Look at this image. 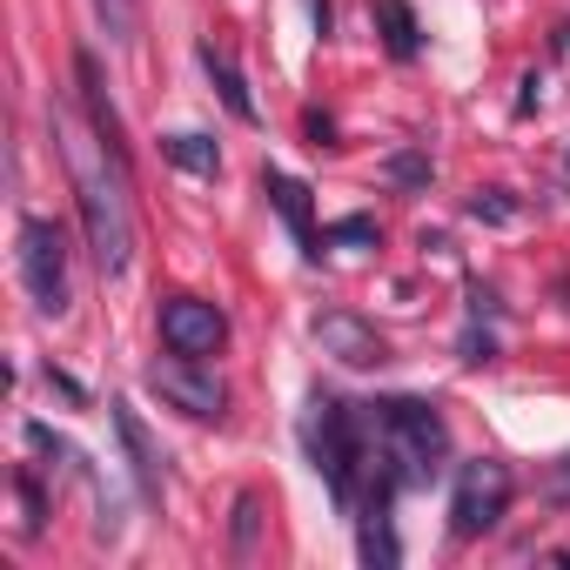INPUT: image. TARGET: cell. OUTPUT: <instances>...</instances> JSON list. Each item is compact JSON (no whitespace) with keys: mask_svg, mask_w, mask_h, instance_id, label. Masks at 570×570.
Masks as SVG:
<instances>
[{"mask_svg":"<svg viewBox=\"0 0 570 570\" xmlns=\"http://www.w3.org/2000/svg\"><path fill=\"white\" fill-rule=\"evenodd\" d=\"M370 410V430H376V450H383V470L410 490V483H430L450 456V423L436 416V403L423 396H376L363 403Z\"/></svg>","mask_w":570,"mask_h":570,"instance_id":"2","label":"cell"},{"mask_svg":"<svg viewBox=\"0 0 570 570\" xmlns=\"http://www.w3.org/2000/svg\"><path fill=\"white\" fill-rule=\"evenodd\" d=\"M255 530H262V503L255 497H235V557L255 550Z\"/></svg>","mask_w":570,"mask_h":570,"instance_id":"19","label":"cell"},{"mask_svg":"<svg viewBox=\"0 0 570 570\" xmlns=\"http://www.w3.org/2000/svg\"><path fill=\"white\" fill-rule=\"evenodd\" d=\"M161 155H168L181 175H222V148H215L208 135H195V128H181V135H161Z\"/></svg>","mask_w":570,"mask_h":570,"instance_id":"13","label":"cell"},{"mask_svg":"<svg viewBox=\"0 0 570 570\" xmlns=\"http://www.w3.org/2000/svg\"><path fill=\"white\" fill-rule=\"evenodd\" d=\"M55 141L68 155V181H75V202H81V228H88V248L101 262V275H121L128 255H135V202H128V155L108 148L95 135V121L81 128L68 108H55Z\"/></svg>","mask_w":570,"mask_h":570,"instance_id":"1","label":"cell"},{"mask_svg":"<svg viewBox=\"0 0 570 570\" xmlns=\"http://www.w3.org/2000/svg\"><path fill=\"white\" fill-rule=\"evenodd\" d=\"M148 390H155L161 403H175L181 416H195V423H222V416H228V390H222L215 376H202L188 356L155 363V370H148Z\"/></svg>","mask_w":570,"mask_h":570,"instance_id":"6","label":"cell"},{"mask_svg":"<svg viewBox=\"0 0 570 570\" xmlns=\"http://www.w3.org/2000/svg\"><path fill=\"white\" fill-rule=\"evenodd\" d=\"M510 517V470L476 456L456 470V497H450V530L456 537H490Z\"/></svg>","mask_w":570,"mask_h":570,"instance_id":"4","label":"cell"},{"mask_svg":"<svg viewBox=\"0 0 570 570\" xmlns=\"http://www.w3.org/2000/svg\"><path fill=\"white\" fill-rule=\"evenodd\" d=\"M14 490H21V510H28V517H21V530H28V537H41V530H48V497H41L35 470H14Z\"/></svg>","mask_w":570,"mask_h":570,"instance_id":"17","label":"cell"},{"mask_svg":"<svg viewBox=\"0 0 570 570\" xmlns=\"http://www.w3.org/2000/svg\"><path fill=\"white\" fill-rule=\"evenodd\" d=\"M108 410H115V430H121V443H128V463H135L141 497H161V450H155L141 410H135V403H108Z\"/></svg>","mask_w":570,"mask_h":570,"instance_id":"9","label":"cell"},{"mask_svg":"<svg viewBox=\"0 0 570 570\" xmlns=\"http://www.w3.org/2000/svg\"><path fill=\"white\" fill-rule=\"evenodd\" d=\"M95 14H101V28H108L115 48H135V35H141V0H95Z\"/></svg>","mask_w":570,"mask_h":570,"instance_id":"14","label":"cell"},{"mask_svg":"<svg viewBox=\"0 0 570 570\" xmlns=\"http://www.w3.org/2000/svg\"><path fill=\"white\" fill-rule=\"evenodd\" d=\"M161 343L175 356H188V363H208L228 343V316L215 303H202V296H168L161 303Z\"/></svg>","mask_w":570,"mask_h":570,"instance_id":"5","label":"cell"},{"mask_svg":"<svg viewBox=\"0 0 570 570\" xmlns=\"http://www.w3.org/2000/svg\"><path fill=\"white\" fill-rule=\"evenodd\" d=\"M48 383H55V390H61V396H68V403H88V390H81V383H75V376H61V370H48Z\"/></svg>","mask_w":570,"mask_h":570,"instance_id":"22","label":"cell"},{"mask_svg":"<svg viewBox=\"0 0 570 570\" xmlns=\"http://www.w3.org/2000/svg\"><path fill=\"white\" fill-rule=\"evenodd\" d=\"M262 188H268V208L289 222V235H296V248H303V262H316L323 255V235H316V208H309V181H296V175H282V168H262Z\"/></svg>","mask_w":570,"mask_h":570,"instance_id":"8","label":"cell"},{"mask_svg":"<svg viewBox=\"0 0 570 570\" xmlns=\"http://www.w3.org/2000/svg\"><path fill=\"white\" fill-rule=\"evenodd\" d=\"M430 175H436V168H430V155H416V148H403V155L383 161V181H390V188H430Z\"/></svg>","mask_w":570,"mask_h":570,"instance_id":"15","label":"cell"},{"mask_svg":"<svg viewBox=\"0 0 570 570\" xmlns=\"http://www.w3.org/2000/svg\"><path fill=\"white\" fill-rule=\"evenodd\" d=\"M557 470H563V476H570V456H563V463H557Z\"/></svg>","mask_w":570,"mask_h":570,"instance_id":"23","label":"cell"},{"mask_svg":"<svg viewBox=\"0 0 570 570\" xmlns=\"http://www.w3.org/2000/svg\"><path fill=\"white\" fill-rule=\"evenodd\" d=\"M303 128H309V148H336V121L330 115H309Z\"/></svg>","mask_w":570,"mask_h":570,"instance_id":"21","label":"cell"},{"mask_svg":"<svg viewBox=\"0 0 570 570\" xmlns=\"http://www.w3.org/2000/svg\"><path fill=\"white\" fill-rule=\"evenodd\" d=\"M202 68H208V81L222 88V101H228V115L235 121H255V101H248V81H242V68L215 48V41H202Z\"/></svg>","mask_w":570,"mask_h":570,"instance_id":"11","label":"cell"},{"mask_svg":"<svg viewBox=\"0 0 570 570\" xmlns=\"http://www.w3.org/2000/svg\"><path fill=\"white\" fill-rule=\"evenodd\" d=\"M376 28H383V48L396 61H416L423 55V28H416V14L403 8V0H376Z\"/></svg>","mask_w":570,"mask_h":570,"instance_id":"12","label":"cell"},{"mask_svg":"<svg viewBox=\"0 0 570 570\" xmlns=\"http://www.w3.org/2000/svg\"><path fill=\"white\" fill-rule=\"evenodd\" d=\"M14 262H21V282H28L35 309H41V316H68V235H61V222L28 215Z\"/></svg>","mask_w":570,"mask_h":570,"instance_id":"3","label":"cell"},{"mask_svg":"<svg viewBox=\"0 0 570 570\" xmlns=\"http://www.w3.org/2000/svg\"><path fill=\"white\" fill-rule=\"evenodd\" d=\"M363 563L370 570H396L403 563V543L390 537V497H370L363 503Z\"/></svg>","mask_w":570,"mask_h":570,"instance_id":"10","label":"cell"},{"mask_svg":"<svg viewBox=\"0 0 570 570\" xmlns=\"http://www.w3.org/2000/svg\"><path fill=\"white\" fill-rule=\"evenodd\" d=\"M323 242H330V248H376V222H370V215H343V222L323 228Z\"/></svg>","mask_w":570,"mask_h":570,"instance_id":"16","label":"cell"},{"mask_svg":"<svg viewBox=\"0 0 570 570\" xmlns=\"http://www.w3.org/2000/svg\"><path fill=\"white\" fill-rule=\"evenodd\" d=\"M316 343H323V356H336L343 370H376V363H390V343H383L363 316H350V309L316 316Z\"/></svg>","mask_w":570,"mask_h":570,"instance_id":"7","label":"cell"},{"mask_svg":"<svg viewBox=\"0 0 570 570\" xmlns=\"http://www.w3.org/2000/svg\"><path fill=\"white\" fill-rule=\"evenodd\" d=\"M463 363H497V336L470 323V330H463Z\"/></svg>","mask_w":570,"mask_h":570,"instance_id":"20","label":"cell"},{"mask_svg":"<svg viewBox=\"0 0 570 570\" xmlns=\"http://www.w3.org/2000/svg\"><path fill=\"white\" fill-rule=\"evenodd\" d=\"M470 215H476V222H497V228H503V222H517V202H510L503 188H476V195H470Z\"/></svg>","mask_w":570,"mask_h":570,"instance_id":"18","label":"cell"}]
</instances>
